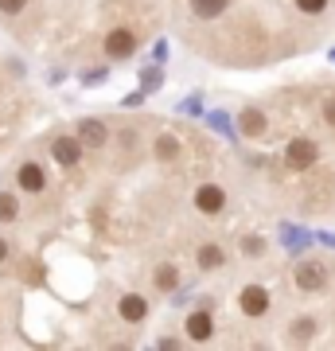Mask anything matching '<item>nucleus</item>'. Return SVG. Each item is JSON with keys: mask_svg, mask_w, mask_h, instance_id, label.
<instances>
[{"mask_svg": "<svg viewBox=\"0 0 335 351\" xmlns=\"http://www.w3.org/2000/svg\"><path fill=\"white\" fill-rule=\"evenodd\" d=\"M238 129L246 133V141H261L265 133H269V117H265L261 110H253V106H249V110L238 113Z\"/></svg>", "mask_w": 335, "mask_h": 351, "instance_id": "ddd939ff", "label": "nucleus"}, {"mask_svg": "<svg viewBox=\"0 0 335 351\" xmlns=\"http://www.w3.org/2000/svg\"><path fill=\"white\" fill-rule=\"evenodd\" d=\"M51 156L62 168H78V160H82V141L78 137H51Z\"/></svg>", "mask_w": 335, "mask_h": 351, "instance_id": "1a4fd4ad", "label": "nucleus"}, {"mask_svg": "<svg viewBox=\"0 0 335 351\" xmlns=\"http://www.w3.org/2000/svg\"><path fill=\"white\" fill-rule=\"evenodd\" d=\"M75 137L82 141V149H106V145H110V129H106V121H98V117H82L75 125Z\"/></svg>", "mask_w": 335, "mask_h": 351, "instance_id": "0eeeda50", "label": "nucleus"}, {"mask_svg": "<svg viewBox=\"0 0 335 351\" xmlns=\"http://www.w3.org/2000/svg\"><path fill=\"white\" fill-rule=\"evenodd\" d=\"M195 265L203 269V274H219V269H226V250L219 246V242H199L195 246Z\"/></svg>", "mask_w": 335, "mask_h": 351, "instance_id": "9b49d317", "label": "nucleus"}, {"mask_svg": "<svg viewBox=\"0 0 335 351\" xmlns=\"http://www.w3.org/2000/svg\"><path fill=\"white\" fill-rule=\"evenodd\" d=\"M293 285L300 289V293H320L323 285H327V265L320 262V258H304V262L293 265Z\"/></svg>", "mask_w": 335, "mask_h": 351, "instance_id": "f03ea898", "label": "nucleus"}, {"mask_svg": "<svg viewBox=\"0 0 335 351\" xmlns=\"http://www.w3.org/2000/svg\"><path fill=\"white\" fill-rule=\"evenodd\" d=\"M226 4H230V0H187V8H191L195 20H214V16H223Z\"/></svg>", "mask_w": 335, "mask_h": 351, "instance_id": "dca6fc26", "label": "nucleus"}, {"mask_svg": "<svg viewBox=\"0 0 335 351\" xmlns=\"http://www.w3.org/2000/svg\"><path fill=\"white\" fill-rule=\"evenodd\" d=\"M133 55H137V36L129 27H113L106 36V59L110 63H129Z\"/></svg>", "mask_w": 335, "mask_h": 351, "instance_id": "39448f33", "label": "nucleus"}, {"mask_svg": "<svg viewBox=\"0 0 335 351\" xmlns=\"http://www.w3.org/2000/svg\"><path fill=\"white\" fill-rule=\"evenodd\" d=\"M27 8V0H0V16H20Z\"/></svg>", "mask_w": 335, "mask_h": 351, "instance_id": "aec40b11", "label": "nucleus"}, {"mask_svg": "<svg viewBox=\"0 0 335 351\" xmlns=\"http://www.w3.org/2000/svg\"><path fill=\"white\" fill-rule=\"evenodd\" d=\"M191 203H195L199 215L214 219V215L226 211V188H223V184H199L195 195H191Z\"/></svg>", "mask_w": 335, "mask_h": 351, "instance_id": "20e7f679", "label": "nucleus"}, {"mask_svg": "<svg viewBox=\"0 0 335 351\" xmlns=\"http://www.w3.org/2000/svg\"><path fill=\"white\" fill-rule=\"evenodd\" d=\"M179 285H184V274H179L175 262H160L152 269V289L156 293H179Z\"/></svg>", "mask_w": 335, "mask_h": 351, "instance_id": "f8f14e48", "label": "nucleus"}, {"mask_svg": "<svg viewBox=\"0 0 335 351\" xmlns=\"http://www.w3.org/2000/svg\"><path fill=\"white\" fill-rule=\"evenodd\" d=\"M16 184H20V191H27V195H39V191L47 188V172H43V164L24 160L20 168H16Z\"/></svg>", "mask_w": 335, "mask_h": 351, "instance_id": "6e6552de", "label": "nucleus"}, {"mask_svg": "<svg viewBox=\"0 0 335 351\" xmlns=\"http://www.w3.org/2000/svg\"><path fill=\"white\" fill-rule=\"evenodd\" d=\"M238 250H242V258H253V262H258V258L269 254V242L261 239V234H242V239H238Z\"/></svg>", "mask_w": 335, "mask_h": 351, "instance_id": "f3484780", "label": "nucleus"}, {"mask_svg": "<svg viewBox=\"0 0 335 351\" xmlns=\"http://www.w3.org/2000/svg\"><path fill=\"white\" fill-rule=\"evenodd\" d=\"M117 316H121L125 324H145V320H149V297L125 293L121 301H117Z\"/></svg>", "mask_w": 335, "mask_h": 351, "instance_id": "9d476101", "label": "nucleus"}, {"mask_svg": "<svg viewBox=\"0 0 335 351\" xmlns=\"http://www.w3.org/2000/svg\"><path fill=\"white\" fill-rule=\"evenodd\" d=\"M238 308H242V316H249V320H261V316L273 308V297H269V289L265 285L249 281V285L238 289Z\"/></svg>", "mask_w": 335, "mask_h": 351, "instance_id": "f257e3e1", "label": "nucleus"}, {"mask_svg": "<svg viewBox=\"0 0 335 351\" xmlns=\"http://www.w3.org/2000/svg\"><path fill=\"white\" fill-rule=\"evenodd\" d=\"M316 328H320L316 316H293V324H288V339H293V343H308V339H316Z\"/></svg>", "mask_w": 335, "mask_h": 351, "instance_id": "2eb2a0df", "label": "nucleus"}, {"mask_svg": "<svg viewBox=\"0 0 335 351\" xmlns=\"http://www.w3.org/2000/svg\"><path fill=\"white\" fill-rule=\"evenodd\" d=\"M8 254H12V250H8V239H4V234H0V265L8 262Z\"/></svg>", "mask_w": 335, "mask_h": 351, "instance_id": "5701e85b", "label": "nucleus"}, {"mask_svg": "<svg viewBox=\"0 0 335 351\" xmlns=\"http://www.w3.org/2000/svg\"><path fill=\"white\" fill-rule=\"evenodd\" d=\"M16 219H20V195L0 191V223H16Z\"/></svg>", "mask_w": 335, "mask_h": 351, "instance_id": "a211bd4d", "label": "nucleus"}, {"mask_svg": "<svg viewBox=\"0 0 335 351\" xmlns=\"http://www.w3.org/2000/svg\"><path fill=\"white\" fill-rule=\"evenodd\" d=\"M316 160H320V145H316L312 137H293V141L285 145V164H288V168L308 172Z\"/></svg>", "mask_w": 335, "mask_h": 351, "instance_id": "7ed1b4c3", "label": "nucleus"}, {"mask_svg": "<svg viewBox=\"0 0 335 351\" xmlns=\"http://www.w3.org/2000/svg\"><path fill=\"white\" fill-rule=\"evenodd\" d=\"M152 156L160 164H175V160H184V141L172 137V133H160V137L152 141Z\"/></svg>", "mask_w": 335, "mask_h": 351, "instance_id": "4468645a", "label": "nucleus"}, {"mask_svg": "<svg viewBox=\"0 0 335 351\" xmlns=\"http://www.w3.org/2000/svg\"><path fill=\"white\" fill-rule=\"evenodd\" d=\"M160 82H164V78H160V71H156V66H149V71L140 75V86H145V90H156Z\"/></svg>", "mask_w": 335, "mask_h": 351, "instance_id": "412c9836", "label": "nucleus"}, {"mask_svg": "<svg viewBox=\"0 0 335 351\" xmlns=\"http://www.w3.org/2000/svg\"><path fill=\"white\" fill-rule=\"evenodd\" d=\"M184 336L191 343H211L214 339V313L211 308H195V313L184 320Z\"/></svg>", "mask_w": 335, "mask_h": 351, "instance_id": "423d86ee", "label": "nucleus"}, {"mask_svg": "<svg viewBox=\"0 0 335 351\" xmlns=\"http://www.w3.org/2000/svg\"><path fill=\"white\" fill-rule=\"evenodd\" d=\"M327 4H332V0H297V8L304 16H320V12H327Z\"/></svg>", "mask_w": 335, "mask_h": 351, "instance_id": "6ab92c4d", "label": "nucleus"}, {"mask_svg": "<svg viewBox=\"0 0 335 351\" xmlns=\"http://www.w3.org/2000/svg\"><path fill=\"white\" fill-rule=\"evenodd\" d=\"M323 121H327V125L335 129V94H332L327 101H323Z\"/></svg>", "mask_w": 335, "mask_h": 351, "instance_id": "4be33fe9", "label": "nucleus"}]
</instances>
